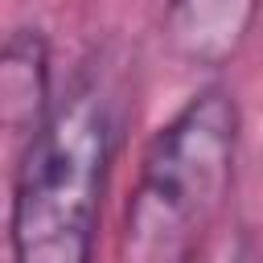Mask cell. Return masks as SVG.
Masks as SVG:
<instances>
[{
	"label": "cell",
	"mask_w": 263,
	"mask_h": 263,
	"mask_svg": "<svg viewBox=\"0 0 263 263\" xmlns=\"http://www.w3.org/2000/svg\"><path fill=\"white\" fill-rule=\"evenodd\" d=\"M119 148V90L107 66H82L49 119L21 144L8 197L16 263H86Z\"/></svg>",
	"instance_id": "6da1fadb"
},
{
	"label": "cell",
	"mask_w": 263,
	"mask_h": 263,
	"mask_svg": "<svg viewBox=\"0 0 263 263\" xmlns=\"http://www.w3.org/2000/svg\"><path fill=\"white\" fill-rule=\"evenodd\" d=\"M242 144V111L222 82L193 90L148 140L119 218L123 263H185L222 218Z\"/></svg>",
	"instance_id": "7a4b0ae2"
},
{
	"label": "cell",
	"mask_w": 263,
	"mask_h": 263,
	"mask_svg": "<svg viewBox=\"0 0 263 263\" xmlns=\"http://www.w3.org/2000/svg\"><path fill=\"white\" fill-rule=\"evenodd\" d=\"M263 0H164L160 37L168 53L197 70H222L247 45Z\"/></svg>",
	"instance_id": "3957f363"
},
{
	"label": "cell",
	"mask_w": 263,
	"mask_h": 263,
	"mask_svg": "<svg viewBox=\"0 0 263 263\" xmlns=\"http://www.w3.org/2000/svg\"><path fill=\"white\" fill-rule=\"evenodd\" d=\"M53 53L37 25H16L0 49V123L8 140L25 144L53 111Z\"/></svg>",
	"instance_id": "277c9868"
}]
</instances>
